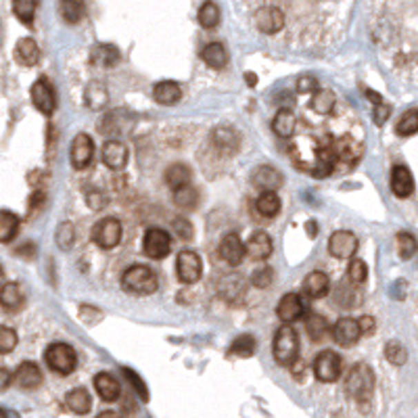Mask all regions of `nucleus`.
<instances>
[{
    "label": "nucleus",
    "mask_w": 418,
    "mask_h": 418,
    "mask_svg": "<svg viewBox=\"0 0 418 418\" xmlns=\"http://www.w3.org/2000/svg\"><path fill=\"white\" fill-rule=\"evenodd\" d=\"M249 19L261 7H274L285 15L283 44L312 50L330 46L343 32L350 0H237Z\"/></svg>",
    "instance_id": "1"
},
{
    "label": "nucleus",
    "mask_w": 418,
    "mask_h": 418,
    "mask_svg": "<svg viewBox=\"0 0 418 418\" xmlns=\"http://www.w3.org/2000/svg\"><path fill=\"white\" fill-rule=\"evenodd\" d=\"M295 141L291 143L293 163L316 178H326L341 170L354 168L362 153L364 145L356 134H332L328 130L320 132V126H314V132L299 134L295 130ZM291 136V138H293Z\"/></svg>",
    "instance_id": "2"
},
{
    "label": "nucleus",
    "mask_w": 418,
    "mask_h": 418,
    "mask_svg": "<svg viewBox=\"0 0 418 418\" xmlns=\"http://www.w3.org/2000/svg\"><path fill=\"white\" fill-rule=\"evenodd\" d=\"M272 352H274V360L278 366L289 368L297 362V358H299V335L291 324L285 322V326L276 330Z\"/></svg>",
    "instance_id": "3"
},
{
    "label": "nucleus",
    "mask_w": 418,
    "mask_h": 418,
    "mask_svg": "<svg viewBox=\"0 0 418 418\" xmlns=\"http://www.w3.org/2000/svg\"><path fill=\"white\" fill-rule=\"evenodd\" d=\"M121 287L128 293H136V295H151L157 291L159 281L151 268L147 266H132L121 274Z\"/></svg>",
    "instance_id": "4"
},
{
    "label": "nucleus",
    "mask_w": 418,
    "mask_h": 418,
    "mask_svg": "<svg viewBox=\"0 0 418 418\" xmlns=\"http://www.w3.org/2000/svg\"><path fill=\"white\" fill-rule=\"evenodd\" d=\"M375 389V375L370 366L356 364L345 379V393L354 401H368Z\"/></svg>",
    "instance_id": "5"
},
{
    "label": "nucleus",
    "mask_w": 418,
    "mask_h": 418,
    "mask_svg": "<svg viewBox=\"0 0 418 418\" xmlns=\"http://www.w3.org/2000/svg\"><path fill=\"white\" fill-rule=\"evenodd\" d=\"M44 362L46 366L57 372V375H72L76 364H78V356L76 350L67 343H52L46 347L44 352Z\"/></svg>",
    "instance_id": "6"
},
{
    "label": "nucleus",
    "mask_w": 418,
    "mask_h": 418,
    "mask_svg": "<svg viewBox=\"0 0 418 418\" xmlns=\"http://www.w3.org/2000/svg\"><path fill=\"white\" fill-rule=\"evenodd\" d=\"M176 272H178V278L182 283H186V285L197 283L203 274V261H201L199 253L190 251V249L180 251L176 257Z\"/></svg>",
    "instance_id": "7"
},
{
    "label": "nucleus",
    "mask_w": 418,
    "mask_h": 418,
    "mask_svg": "<svg viewBox=\"0 0 418 418\" xmlns=\"http://www.w3.org/2000/svg\"><path fill=\"white\" fill-rule=\"evenodd\" d=\"M143 251L151 259H163L172 251V239L161 228H149L143 239Z\"/></svg>",
    "instance_id": "8"
},
{
    "label": "nucleus",
    "mask_w": 418,
    "mask_h": 418,
    "mask_svg": "<svg viewBox=\"0 0 418 418\" xmlns=\"http://www.w3.org/2000/svg\"><path fill=\"white\" fill-rule=\"evenodd\" d=\"M92 241L103 249H113L121 241V224L115 218H103L92 228Z\"/></svg>",
    "instance_id": "9"
},
{
    "label": "nucleus",
    "mask_w": 418,
    "mask_h": 418,
    "mask_svg": "<svg viewBox=\"0 0 418 418\" xmlns=\"http://www.w3.org/2000/svg\"><path fill=\"white\" fill-rule=\"evenodd\" d=\"M314 375L320 383H335L341 375V358L339 354L326 350L320 352L314 360Z\"/></svg>",
    "instance_id": "10"
},
{
    "label": "nucleus",
    "mask_w": 418,
    "mask_h": 418,
    "mask_svg": "<svg viewBox=\"0 0 418 418\" xmlns=\"http://www.w3.org/2000/svg\"><path fill=\"white\" fill-rule=\"evenodd\" d=\"M92 157H94V143H92V138L88 134L80 132L74 138L72 151H69V159H72V166L76 170H84V168L90 166Z\"/></svg>",
    "instance_id": "11"
},
{
    "label": "nucleus",
    "mask_w": 418,
    "mask_h": 418,
    "mask_svg": "<svg viewBox=\"0 0 418 418\" xmlns=\"http://www.w3.org/2000/svg\"><path fill=\"white\" fill-rule=\"evenodd\" d=\"M32 101H34V107L40 113L52 115V111L57 107V94H54L52 84L46 78H38L34 82V86H32Z\"/></svg>",
    "instance_id": "12"
},
{
    "label": "nucleus",
    "mask_w": 418,
    "mask_h": 418,
    "mask_svg": "<svg viewBox=\"0 0 418 418\" xmlns=\"http://www.w3.org/2000/svg\"><path fill=\"white\" fill-rule=\"evenodd\" d=\"M356 251H358V237L350 230H339L328 239V253L339 259L354 257Z\"/></svg>",
    "instance_id": "13"
},
{
    "label": "nucleus",
    "mask_w": 418,
    "mask_h": 418,
    "mask_svg": "<svg viewBox=\"0 0 418 418\" xmlns=\"http://www.w3.org/2000/svg\"><path fill=\"white\" fill-rule=\"evenodd\" d=\"M218 293L222 295V299H226L228 303H239L245 299V293H247V283L245 278L239 276V274H226L220 278L218 283Z\"/></svg>",
    "instance_id": "14"
},
{
    "label": "nucleus",
    "mask_w": 418,
    "mask_h": 418,
    "mask_svg": "<svg viewBox=\"0 0 418 418\" xmlns=\"http://www.w3.org/2000/svg\"><path fill=\"white\" fill-rule=\"evenodd\" d=\"M303 314H306V303H303L301 295H297V293H287L276 306V316L287 324L303 318Z\"/></svg>",
    "instance_id": "15"
},
{
    "label": "nucleus",
    "mask_w": 418,
    "mask_h": 418,
    "mask_svg": "<svg viewBox=\"0 0 418 418\" xmlns=\"http://www.w3.org/2000/svg\"><path fill=\"white\" fill-rule=\"evenodd\" d=\"M362 337L360 332V324L354 318H339L332 326V339L341 345V347H350L354 345L358 339Z\"/></svg>",
    "instance_id": "16"
},
{
    "label": "nucleus",
    "mask_w": 418,
    "mask_h": 418,
    "mask_svg": "<svg viewBox=\"0 0 418 418\" xmlns=\"http://www.w3.org/2000/svg\"><path fill=\"white\" fill-rule=\"evenodd\" d=\"M251 184L259 190H278L283 186V174L272 166H259L251 174Z\"/></svg>",
    "instance_id": "17"
},
{
    "label": "nucleus",
    "mask_w": 418,
    "mask_h": 418,
    "mask_svg": "<svg viewBox=\"0 0 418 418\" xmlns=\"http://www.w3.org/2000/svg\"><path fill=\"white\" fill-rule=\"evenodd\" d=\"M220 257L228 263V266H239L243 259H245V245H243V241L239 239V235H235V232H230V235H226L224 239H222V243H220Z\"/></svg>",
    "instance_id": "18"
},
{
    "label": "nucleus",
    "mask_w": 418,
    "mask_h": 418,
    "mask_svg": "<svg viewBox=\"0 0 418 418\" xmlns=\"http://www.w3.org/2000/svg\"><path fill=\"white\" fill-rule=\"evenodd\" d=\"M13 383L17 387H21V389H26V391L38 389L42 385V372H40L38 364H34V362L19 364V368L13 375Z\"/></svg>",
    "instance_id": "19"
},
{
    "label": "nucleus",
    "mask_w": 418,
    "mask_h": 418,
    "mask_svg": "<svg viewBox=\"0 0 418 418\" xmlns=\"http://www.w3.org/2000/svg\"><path fill=\"white\" fill-rule=\"evenodd\" d=\"M103 163L109 170H113V172L123 170L126 163H128V149H126V145L119 143V141L105 143V147H103Z\"/></svg>",
    "instance_id": "20"
},
{
    "label": "nucleus",
    "mask_w": 418,
    "mask_h": 418,
    "mask_svg": "<svg viewBox=\"0 0 418 418\" xmlns=\"http://www.w3.org/2000/svg\"><path fill=\"white\" fill-rule=\"evenodd\" d=\"M303 291L308 293V297H312V299H320V297L328 295V291H330V278H328L324 272L314 270V272H310V274L306 276V281H303Z\"/></svg>",
    "instance_id": "21"
},
{
    "label": "nucleus",
    "mask_w": 418,
    "mask_h": 418,
    "mask_svg": "<svg viewBox=\"0 0 418 418\" xmlns=\"http://www.w3.org/2000/svg\"><path fill=\"white\" fill-rule=\"evenodd\" d=\"M391 190L399 199H406V197H410L414 192V178H412L408 168H404V166L393 168V172H391Z\"/></svg>",
    "instance_id": "22"
},
{
    "label": "nucleus",
    "mask_w": 418,
    "mask_h": 418,
    "mask_svg": "<svg viewBox=\"0 0 418 418\" xmlns=\"http://www.w3.org/2000/svg\"><path fill=\"white\" fill-rule=\"evenodd\" d=\"M94 389H97V393H99V397L103 401H115L119 397V393H121V385L109 372H99L94 377Z\"/></svg>",
    "instance_id": "23"
},
{
    "label": "nucleus",
    "mask_w": 418,
    "mask_h": 418,
    "mask_svg": "<svg viewBox=\"0 0 418 418\" xmlns=\"http://www.w3.org/2000/svg\"><path fill=\"white\" fill-rule=\"evenodd\" d=\"M212 141L218 149L226 151V153H235L239 147H241V136L235 128H228V126H220L214 130L212 134Z\"/></svg>",
    "instance_id": "24"
},
{
    "label": "nucleus",
    "mask_w": 418,
    "mask_h": 418,
    "mask_svg": "<svg viewBox=\"0 0 418 418\" xmlns=\"http://www.w3.org/2000/svg\"><path fill=\"white\" fill-rule=\"evenodd\" d=\"M297 128V115L291 109H281L272 119V130L278 138H291Z\"/></svg>",
    "instance_id": "25"
},
{
    "label": "nucleus",
    "mask_w": 418,
    "mask_h": 418,
    "mask_svg": "<svg viewBox=\"0 0 418 418\" xmlns=\"http://www.w3.org/2000/svg\"><path fill=\"white\" fill-rule=\"evenodd\" d=\"M245 251L253 259H266V257H270V253H272V239H270V235L263 232V230L253 232L251 239L245 245Z\"/></svg>",
    "instance_id": "26"
},
{
    "label": "nucleus",
    "mask_w": 418,
    "mask_h": 418,
    "mask_svg": "<svg viewBox=\"0 0 418 418\" xmlns=\"http://www.w3.org/2000/svg\"><path fill=\"white\" fill-rule=\"evenodd\" d=\"M153 99L159 103V105H166V107H172V105H178L180 99H182V90L176 82L172 80H163L159 84H155L153 88Z\"/></svg>",
    "instance_id": "27"
},
{
    "label": "nucleus",
    "mask_w": 418,
    "mask_h": 418,
    "mask_svg": "<svg viewBox=\"0 0 418 418\" xmlns=\"http://www.w3.org/2000/svg\"><path fill=\"white\" fill-rule=\"evenodd\" d=\"M201 59L207 67L212 69H224L228 65V50L224 48V44L220 42H212L207 44L203 50H201Z\"/></svg>",
    "instance_id": "28"
},
{
    "label": "nucleus",
    "mask_w": 418,
    "mask_h": 418,
    "mask_svg": "<svg viewBox=\"0 0 418 418\" xmlns=\"http://www.w3.org/2000/svg\"><path fill=\"white\" fill-rule=\"evenodd\" d=\"M15 59L17 63H21L23 67H34L40 61V48L36 44V40L32 38H21L15 44Z\"/></svg>",
    "instance_id": "29"
},
{
    "label": "nucleus",
    "mask_w": 418,
    "mask_h": 418,
    "mask_svg": "<svg viewBox=\"0 0 418 418\" xmlns=\"http://www.w3.org/2000/svg\"><path fill=\"white\" fill-rule=\"evenodd\" d=\"M255 209L263 218H276L281 212V197L276 195V190H261L255 201Z\"/></svg>",
    "instance_id": "30"
},
{
    "label": "nucleus",
    "mask_w": 418,
    "mask_h": 418,
    "mask_svg": "<svg viewBox=\"0 0 418 418\" xmlns=\"http://www.w3.org/2000/svg\"><path fill=\"white\" fill-rule=\"evenodd\" d=\"M337 105V97L332 90H326V88H316L312 92V101H310V109L316 113V115H330L332 109Z\"/></svg>",
    "instance_id": "31"
},
{
    "label": "nucleus",
    "mask_w": 418,
    "mask_h": 418,
    "mask_svg": "<svg viewBox=\"0 0 418 418\" xmlns=\"http://www.w3.org/2000/svg\"><path fill=\"white\" fill-rule=\"evenodd\" d=\"M65 406L72 410L74 414H88L90 408H92L90 393L86 389H82V387H76V389H72L65 395Z\"/></svg>",
    "instance_id": "32"
},
{
    "label": "nucleus",
    "mask_w": 418,
    "mask_h": 418,
    "mask_svg": "<svg viewBox=\"0 0 418 418\" xmlns=\"http://www.w3.org/2000/svg\"><path fill=\"white\" fill-rule=\"evenodd\" d=\"M0 306L9 312H15L23 306V293L17 283H7L0 289Z\"/></svg>",
    "instance_id": "33"
},
{
    "label": "nucleus",
    "mask_w": 418,
    "mask_h": 418,
    "mask_svg": "<svg viewBox=\"0 0 418 418\" xmlns=\"http://www.w3.org/2000/svg\"><path fill=\"white\" fill-rule=\"evenodd\" d=\"M92 63L99 65V67H113L117 61H119V50L113 46V44H97L92 48Z\"/></svg>",
    "instance_id": "34"
},
{
    "label": "nucleus",
    "mask_w": 418,
    "mask_h": 418,
    "mask_svg": "<svg viewBox=\"0 0 418 418\" xmlns=\"http://www.w3.org/2000/svg\"><path fill=\"white\" fill-rule=\"evenodd\" d=\"M190 178H192V172L184 163H174L166 172V182H168V186L172 190H176V188H180L184 184H190Z\"/></svg>",
    "instance_id": "35"
},
{
    "label": "nucleus",
    "mask_w": 418,
    "mask_h": 418,
    "mask_svg": "<svg viewBox=\"0 0 418 418\" xmlns=\"http://www.w3.org/2000/svg\"><path fill=\"white\" fill-rule=\"evenodd\" d=\"M19 230V218L13 212L0 209V243H9Z\"/></svg>",
    "instance_id": "36"
},
{
    "label": "nucleus",
    "mask_w": 418,
    "mask_h": 418,
    "mask_svg": "<svg viewBox=\"0 0 418 418\" xmlns=\"http://www.w3.org/2000/svg\"><path fill=\"white\" fill-rule=\"evenodd\" d=\"M59 11H61V17H63L67 23H78V21L84 17V5H82V0H61V3H59Z\"/></svg>",
    "instance_id": "37"
},
{
    "label": "nucleus",
    "mask_w": 418,
    "mask_h": 418,
    "mask_svg": "<svg viewBox=\"0 0 418 418\" xmlns=\"http://www.w3.org/2000/svg\"><path fill=\"white\" fill-rule=\"evenodd\" d=\"M255 347H257V343H255V339L251 335H241V337H237L232 341L228 352L232 356H239V358H249V356L255 354Z\"/></svg>",
    "instance_id": "38"
},
{
    "label": "nucleus",
    "mask_w": 418,
    "mask_h": 418,
    "mask_svg": "<svg viewBox=\"0 0 418 418\" xmlns=\"http://www.w3.org/2000/svg\"><path fill=\"white\" fill-rule=\"evenodd\" d=\"M328 322H326V318L324 316H320V314H310L308 318H306V330H308V335L314 339V341H320V339H324V335L328 332Z\"/></svg>",
    "instance_id": "39"
},
{
    "label": "nucleus",
    "mask_w": 418,
    "mask_h": 418,
    "mask_svg": "<svg viewBox=\"0 0 418 418\" xmlns=\"http://www.w3.org/2000/svg\"><path fill=\"white\" fill-rule=\"evenodd\" d=\"M199 23H201V28H205V30H214V28L220 23V9H218V5L205 3V5L199 9Z\"/></svg>",
    "instance_id": "40"
},
{
    "label": "nucleus",
    "mask_w": 418,
    "mask_h": 418,
    "mask_svg": "<svg viewBox=\"0 0 418 418\" xmlns=\"http://www.w3.org/2000/svg\"><path fill=\"white\" fill-rule=\"evenodd\" d=\"M174 201L182 209H195L197 203H199V195H197V190L190 184H184V186H180V188L174 190Z\"/></svg>",
    "instance_id": "41"
},
{
    "label": "nucleus",
    "mask_w": 418,
    "mask_h": 418,
    "mask_svg": "<svg viewBox=\"0 0 418 418\" xmlns=\"http://www.w3.org/2000/svg\"><path fill=\"white\" fill-rule=\"evenodd\" d=\"M54 241H57L59 249H63V251L72 249V247H74V241H76V228H74V224H72V222L59 224L57 235H54Z\"/></svg>",
    "instance_id": "42"
},
{
    "label": "nucleus",
    "mask_w": 418,
    "mask_h": 418,
    "mask_svg": "<svg viewBox=\"0 0 418 418\" xmlns=\"http://www.w3.org/2000/svg\"><path fill=\"white\" fill-rule=\"evenodd\" d=\"M395 132H397L399 136H412V134H416V132H418V111H416V109L406 111V113L401 115V119L397 121Z\"/></svg>",
    "instance_id": "43"
},
{
    "label": "nucleus",
    "mask_w": 418,
    "mask_h": 418,
    "mask_svg": "<svg viewBox=\"0 0 418 418\" xmlns=\"http://www.w3.org/2000/svg\"><path fill=\"white\" fill-rule=\"evenodd\" d=\"M36 7H38V0H13V13L19 17V21H23L28 26L34 19Z\"/></svg>",
    "instance_id": "44"
},
{
    "label": "nucleus",
    "mask_w": 418,
    "mask_h": 418,
    "mask_svg": "<svg viewBox=\"0 0 418 418\" xmlns=\"http://www.w3.org/2000/svg\"><path fill=\"white\" fill-rule=\"evenodd\" d=\"M385 358H387L393 366H404L406 360H408L406 347H404L399 341H389V343L385 345Z\"/></svg>",
    "instance_id": "45"
},
{
    "label": "nucleus",
    "mask_w": 418,
    "mask_h": 418,
    "mask_svg": "<svg viewBox=\"0 0 418 418\" xmlns=\"http://www.w3.org/2000/svg\"><path fill=\"white\" fill-rule=\"evenodd\" d=\"M397 251L401 259H410L416 251H418V243L412 235L408 232H399L397 235Z\"/></svg>",
    "instance_id": "46"
},
{
    "label": "nucleus",
    "mask_w": 418,
    "mask_h": 418,
    "mask_svg": "<svg viewBox=\"0 0 418 418\" xmlns=\"http://www.w3.org/2000/svg\"><path fill=\"white\" fill-rule=\"evenodd\" d=\"M347 278H350V283L354 285H362L366 283L368 278V268L362 259H352L350 268H347Z\"/></svg>",
    "instance_id": "47"
},
{
    "label": "nucleus",
    "mask_w": 418,
    "mask_h": 418,
    "mask_svg": "<svg viewBox=\"0 0 418 418\" xmlns=\"http://www.w3.org/2000/svg\"><path fill=\"white\" fill-rule=\"evenodd\" d=\"M272 283H274V270L268 266H261L251 274V285H255L257 289H268L272 287Z\"/></svg>",
    "instance_id": "48"
},
{
    "label": "nucleus",
    "mask_w": 418,
    "mask_h": 418,
    "mask_svg": "<svg viewBox=\"0 0 418 418\" xmlns=\"http://www.w3.org/2000/svg\"><path fill=\"white\" fill-rule=\"evenodd\" d=\"M17 347V332L9 326H0V354H11Z\"/></svg>",
    "instance_id": "49"
},
{
    "label": "nucleus",
    "mask_w": 418,
    "mask_h": 418,
    "mask_svg": "<svg viewBox=\"0 0 418 418\" xmlns=\"http://www.w3.org/2000/svg\"><path fill=\"white\" fill-rule=\"evenodd\" d=\"M86 101L92 109H101L107 103V90L101 84H92L86 90Z\"/></svg>",
    "instance_id": "50"
},
{
    "label": "nucleus",
    "mask_w": 418,
    "mask_h": 418,
    "mask_svg": "<svg viewBox=\"0 0 418 418\" xmlns=\"http://www.w3.org/2000/svg\"><path fill=\"white\" fill-rule=\"evenodd\" d=\"M107 203H109V197L101 188H92L86 192V205L94 209V212H101L103 207H107Z\"/></svg>",
    "instance_id": "51"
},
{
    "label": "nucleus",
    "mask_w": 418,
    "mask_h": 418,
    "mask_svg": "<svg viewBox=\"0 0 418 418\" xmlns=\"http://www.w3.org/2000/svg\"><path fill=\"white\" fill-rule=\"evenodd\" d=\"M123 375H126V379L132 383V387L138 391V395H141V399H149V391H147L145 383H143L141 379H138V375H136V372H132V370L123 368Z\"/></svg>",
    "instance_id": "52"
},
{
    "label": "nucleus",
    "mask_w": 418,
    "mask_h": 418,
    "mask_svg": "<svg viewBox=\"0 0 418 418\" xmlns=\"http://www.w3.org/2000/svg\"><path fill=\"white\" fill-rule=\"evenodd\" d=\"M318 88V82L314 76H299L297 78V92L299 94H308V92H314Z\"/></svg>",
    "instance_id": "53"
},
{
    "label": "nucleus",
    "mask_w": 418,
    "mask_h": 418,
    "mask_svg": "<svg viewBox=\"0 0 418 418\" xmlns=\"http://www.w3.org/2000/svg\"><path fill=\"white\" fill-rule=\"evenodd\" d=\"M174 230L178 232V237H182V239H186V241L192 237V226H190V222L184 220V218H180V220L174 222Z\"/></svg>",
    "instance_id": "54"
},
{
    "label": "nucleus",
    "mask_w": 418,
    "mask_h": 418,
    "mask_svg": "<svg viewBox=\"0 0 418 418\" xmlns=\"http://www.w3.org/2000/svg\"><path fill=\"white\" fill-rule=\"evenodd\" d=\"M389 113H391L389 105L379 103V105H377V109H375V121H377L379 126H381V123H385V121H387V117H389Z\"/></svg>",
    "instance_id": "55"
},
{
    "label": "nucleus",
    "mask_w": 418,
    "mask_h": 418,
    "mask_svg": "<svg viewBox=\"0 0 418 418\" xmlns=\"http://www.w3.org/2000/svg\"><path fill=\"white\" fill-rule=\"evenodd\" d=\"M358 324H360V332L362 335H372L375 332V318L372 316H362L358 320Z\"/></svg>",
    "instance_id": "56"
},
{
    "label": "nucleus",
    "mask_w": 418,
    "mask_h": 418,
    "mask_svg": "<svg viewBox=\"0 0 418 418\" xmlns=\"http://www.w3.org/2000/svg\"><path fill=\"white\" fill-rule=\"evenodd\" d=\"M13 383V375L7 368H0V391L9 389V385Z\"/></svg>",
    "instance_id": "57"
},
{
    "label": "nucleus",
    "mask_w": 418,
    "mask_h": 418,
    "mask_svg": "<svg viewBox=\"0 0 418 418\" xmlns=\"http://www.w3.org/2000/svg\"><path fill=\"white\" fill-rule=\"evenodd\" d=\"M306 230H308V237H312V239L318 237V224H316L314 220H308V222H306Z\"/></svg>",
    "instance_id": "58"
},
{
    "label": "nucleus",
    "mask_w": 418,
    "mask_h": 418,
    "mask_svg": "<svg viewBox=\"0 0 418 418\" xmlns=\"http://www.w3.org/2000/svg\"><path fill=\"white\" fill-rule=\"evenodd\" d=\"M245 80L249 82V86L253 88L255 84H257V78H255V74H245Z\"/></svg>",
    "instance_id": "59"
},
{
    "label": "nucleus",
    "mask_w": 418,
    "mask_h": 418,
    "mask_svg": "<svg viewBox=\"0 0 418 418\" xmlns=\"http://www.w3.org/2000/svg\"><path fill=\"white\" fill-rule=\"evenodd\" d=\"M0 281H3V268H0Z\"/></svg>",
    "instance_id": "60"
}]
</instances>
